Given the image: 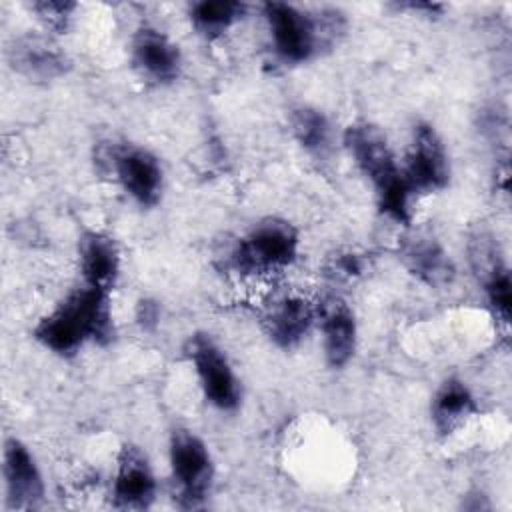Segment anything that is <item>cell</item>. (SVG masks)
<instances>
[{"instance_id":"6da1fadb","label":"cell","mask_w":512,"mask_h":512,"mask_svg":"<svg viewBox=\"0 0 512 512\" xmlns=\"http://www.w3.org/2000/svg\"><path fill=\"white\" fill-rule=\"evenodd\" d=\"M110 292L82 286L70 292L34 328L36 340L54 354L70 356L86 342L108 344L114 336Z\"/></svg>"},{"instance_id":"7a4b0ae2","label":"cell","mask_w":512,"mask_h":512,"mask_svg":"<svg viewBox=\"0 0 512 512\" xmlns=\"http://www.w3.org/2000/svg\"><path fill=\"white\" fill-rule=\"evenodd\" d=\"M344 144L358 170L372 182L380 212L408 226L412 192L384 132L370 122H354L344 132Z\"/></svg>"},{"instance_id":"3957f363","label":"cell","mask_w":512,"mask_h":512,"mask_svg":"<svg viewBox=\"0 0 512 512\" xmlns=\"http://www.w3.org/2000/svg\"><path fill=\"white\" fill-rule=\"evenodd\" d=\"M298 248V230L288 220L270 216L236 242L230 264L240 276H270L290 268L298 258Z\"/></svg>"},{"instance_id":"277c9868","label":"cell","mask_w":512,"mask_h":512,"mask_svg":"<svg viewBox=\"0 0 512 512\" xmlns=\"http://www.w3.org/2000/svg\"><path fill=\"white\" fill-rule=\"evenodd\" d=\"M170 470L178 504L186 510L204 506L214 478L208 446L190 430H174L170 438Z\"/></svg>"},{"instance_id":"5b68a950","label":"cell","mask_w":512,"mask_h":512,"mask_svg":"<svg viewBox=\"0 0 512 512\" xmlns=\"http://www.w3.org/2000/svg\"><path fill=\"white\" fill-rule=\"evenodd\" d=\"M264 16L276 54L290 64L310 60L326 38L322 24L292 4L266 2Z\"/></svg>"},{"instance_id":"8992f818","label":"cell","mask_w":512,"mask_h":512,"mask_svg":"<svg viewBox=\"0 0 512 512\" xmlns=\"http://www.w3.org/2000/svg\"><path fill=\"white\" fill-rule=\"evenodd\" d=\"M186 354L196 370L206 400L218 410L232 412L240 404V382L222 348L202 332L190 336Z\"/></svg>"},{"instance_id":"52a82bcc","label":"cell","mask_w":512,"mask_h":512,"mask_svg":"<svg viewBox=\"0 0 512 512\" xmlns=\"http://www.w3.org/2000/svg\"><path fill=\"white\" fill-rule=\"evenodd\" d=\"M402 174L412 196L432 194L446 188L450 180L448 152L442 138L428 122H418L414 126L412 144Z\"/></svg>"},{"instance_id":"ba28073f","label":"cell","mask_w":512,"mask_h":512,"mask_svg":"<svg viewBox=\"0 0 512 512\" xmlns=\"http://www.w3.org/2000/svg\"><path fill=\"white\" fill-rule=\"evenodd\" d=\"M112 168L120 186L140 204L154 206L162 196L164 174L158 158L146 148L124 144L112 152Z\"/></svg>"},{"instance_id":"9c48e42d","label":"cell","mask_w":512,"mask_h":512,"mask_svg":"<svg viewBox=\"0 0 512 512\" xmlns=\"http://www.w3.org/2000/svg\"><path fill=\"white\" fill-rule=\"evenodd\" d=\"M154 496L156 478L146 456L132 444L122 446L112 482V504L122 510H144Z\"/></svg>"},{"instance_id":"30bf717a","label":"cell","mask_w":512,"mask_h":512,"mask_svg":"<svg viewBox=\"0 0 512 512\" xmlns=\"http://www.w3.org/2000/svg\"><path fill=\"white\" fill-rule=\"evenodd\" d=\"M4 480L8 508L34 510L42 504V474L34 462V456L18 438H8L4 444Z\"/></svg>"},{"instance_id":"8fae6325","label":"cell","mask_w":512,"mask_h":512,"mask_svg":"<svg viewBox=\"0 0 512 512\" xmlns=\"http://www.w3.org/2000/svg\"><path fill=\"white\" fill-rule=\"evenodd\" d=\"M132 60L142 76L158 84L176 80L182 68L178 44H174L164 32L152 26H142L134 34Z\"/></svg>"},{"instance_id":"7c38bea8","label":"cell","mask_w":512,"mask_h":512,"mask_svg":"<svg viewBox=\"0 0 512 512\" xmlns=\"http://www.w3.org/2000/svg\"><path fill=\"white\" fill-rule=\"evenodd\" d=\"M318 322L322 326L326 362L332 368L346 366L356 350L354 312L342 298L330 296L318 304Z\"/></svg>"},{"instance_id":"4fadbf2b","label":"cell","mask_w":512,"mask_h":512,"mask_svg":"<svg viewBox=\"0 0 512 512\" xmlns=\"http://www.w3.org/2000/svg\"><path fill=\"white\" fill-rule=\"evenodd\" d=\"M316 320L318 304L310 302L306 296L288 294L276 300L268 310L266 330L276 346L290 350L306 338Z\"/></svg>"},{"instance_id":"5bb4252c","label":"cell","mask_w":512,"mask_h":512,"mask_svg":"<svg viewBox=\"0 0 512 512\" xmlns=\"http://www.w3.org/2000/svg\"><path fill=\"white\" fill-rule=\"evenodd\" d=\"M78 262L86 286L110 292L120 272V252L104 232L88 230L78 242Z\"/></svg>"},{"instance_id":"9a60e30c","label":"cell","mask_w":512,"mask_h":512,"mask_svg":"<svg viewBox=\"0 0 512 512\" xmlns=\"http://www.w3.org/2000/svg\"><path fill=\"white\" fill-rule=\"evenodd\" d=\"M400 258L406 268L428 286L438 288L454 278V264L446 250L434 236L426 232H416L404 238Z\"/></svg>"},{"instance_id":"2e32d148","label":"cell","mask_w":512,"mask_h":512,"mask_svg":"<svg viewBox=\"0 0 512 512\" xmlns=\"http://www.w3.org/2000/svg\"><path fill=\"white\" fill-rule=\"evenodd\" d=\"M12 68L32 80H54L62 76L70 62L58 46L42 36H22L8 50Z\"/></svg>"},{"instance_id":"e0dca14e","label":"cell","mask_w":512,"mask_h":512,"mask_svg":"<svg viewBox=\"0 0 512 512\" xmlns=\"http://www.w3.org/2000/svg\"><path fill=\"white\" fill-rule=\"evenodd\" d=\"M474 412L476 400L470 388L458 378H448L432 398V422L442 436L452 434Z\"/></svg>"},{"instance_id":"ac0fdd59","label":"cell","mask_w":512,"mask_h":512,"mask_svg":"<svg viewBox=\"0 0 512 512\" xmlns=\"http://www.w3.org/2000/svg\"><path fill=\"white\" fill-rule=\"evenodd\" d=\"M244 10L246 6L234 0H202L192 4L190 20L198 34L214 40L230 30L242 18Z\"/></svg>"},{"instance_id":"d6986e66","label":"cell","mask_w":512,"mask_h":512,"mask_svg":"<svg viewBox=\"0 0 512 512\" xmlns=\"http://www.w3.org/2000/svg\"><path fill=\"white\" fill-rule=\"evenodd\" d=\"M290 124H292V132L298 140V144L312 152V154H326L330 150L332 144V128L328 118L312 108V106H298L296 110H292L290 116Z\"/></svg>"},{"instance_id":"ffe728a7","label":"cell","mask_w":512,"mask_h":512,"mask_svg":"<svg viewBox=\"0 0 512 512\" xmlns=\"http://www.w3.org/2000/svg\"><path fill=\"white\" fill-rule=\"evenodd\" d=\"M482 284L486 290V298L490 304V310L496 320H500L504 326L510 324V308H512V282L506 264H500L492 268L488 274L482 276Z\"/></svg>"},{"instance_id":"44dd1931","label":"cell","mask_w":512,"mask_h":512,"mask_svg":"<svg viewBox=\"0 0 512 512\" xmlns=\"http://www.w3.org/2000/svg\"><path fill=\"white\" fill-rule=\"evenodd\" d=\"M74 8H76V4L66 2V0L32 2V10L38 14V18L44 22V26L54 32H64L68 28Z\"/></svg>"},{"instance_id":"7402d4cb","label":"cell","mask_w":512,"mask_h":512,"mask_svg":"<svg viewBox=\"0 0 512 512\" xmlns=\"http://www.w3.org/2000/svg\"><path fill=\"white\" fill-rule=\"evenodd\" d=\"M332 270L338 278H356L362 274L364 270V258L356 252H344V254H338L334 264H332Z\"/></svg>"},{"instance_id":"603a6c76","label":"cell","mask_w":512,"mask_h":512,"mask_svg":"<svg viewBox=\"0 0 512 512\" xmlns=\"http://www.w3.org/2000/svg\"><path fill=\"white\" fill-rule=\"evenodd\" d=\"M136 320H138L142 330H146V332L156 330V326L160 322V306H158V302H154L150 298L140 300L138 306H136Z\"/></svg>"}]
</instances>
